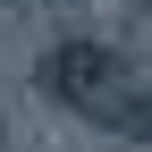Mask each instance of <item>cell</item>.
<instances>
[{
  "mask_svg": "<svg viewBox=\"0 0 152 152\" xmlns=\"http://www.w3.org/2000/svg\"><path fill=\"white\" fill-rule=\"evenodd\" d=\"M118 76H127V59H118V51H110V42H85V34H76V42H59V51H51L42 85L59 93L68 110H110Z\"/></svg>",
  "mask_w": 152,
  "mask_h": 152,
  "instance_id": "1",
  "label": "cell"
},
{
  "mask_svg": "<svg viewBox=\"0 0 152 152\" xmlns=\"http://www.w3.org/2000/svg\"><path fill=\"white\" fill-rule=\"evenodd\" d=\"M135 135H152V118H135Z\"/></svg>",
  "mask_w": 152,
  "mask_h": 152,
  "instance_id": "2",
  "label": "cell"
}]
</instances>
